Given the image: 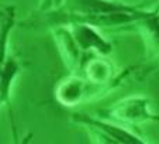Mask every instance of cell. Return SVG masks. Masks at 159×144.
Listing matches in <instances>:
<instances>
[{
  "label": "cell",
  "mask_w": 159,
  "mask_h": 144,
  "mask_svg": "<svg viewBox=\"0 0 159 144\" xmlns=\"http://www.w3.org/2000/svg\"><path fill=\"white\" fill-rule=\"evenodd\" d=\"M73 123L84 127L92 141L100 144H145L147 140L141 136L127 130L124 126L108 119L90 116L87 113H73L70 116Z\"/></svg>",
  "instance_id": "1"
},
{
  "label": "cell",
  "mask_w": 159,
  "mask_h": 144,
  "mask_svg": "<svg viewBox=\"0 0 159 144\" xmlns=\"http://www.w3.org/2000/svg\"><path fill=\"white\" fill-rule=\"evenodd\" d=\"M121 81L113 82V84H94L89 81L86 76H80L72 74V75L63 78L55 89V98L65 108H73V106L82 105L84 102L97 99L100 96H104L107 92H111L114 88L120 86Z\"/></svg>",
  "instance_id": "2"
},
{
  "label": "cell",
  "mask_w": 159,
  "mask_h": 144,
  "mask_svg": "<svg viewBox=\"0 0 159 144\" xmlns=\"http://www.w3.org/2000/svg\"><path fill=\"white\" fill-rule=\"evenodd\" d=\"M103 119H108L125 126L159 122V116L151 112V102L144 96H128L100 112Z\"/></svg>",
  "instance_id": "3"
},
{
  "label": "cell",
  "mask_w": 159,
  "mask_h": 144,
  "mask_svg": "<svg viewBox=\"0 0 159 144\" xmlns=\"http://www.w3.org/2000/svg\"><path fill=\"white\" fill-rule=\"evenodd\" d=\"M82 69L84 72L89 81L94 82V84H113V82H124L125 78H128L134 72L135 68H127L124 71H121L120 74H116V66L107 58V55L99 54L97 57H89L86 60L84 58Z\"/></svg>",
  "instance_id": "4"
},
{
  "label": "cell",
  "mask_w": 159,
  "mask_h": 144,
  "mask_svg": "<svg viewBox=\"0 0 159 144\" xmlns=\"http://www.w3.org/2000/svg\"><path fill=\"white\" fill-rule=\"evenodd\" d=\"M51 33L65 66L73 74L80 71L84 61V52L76 42L70 28L68 26H57L51 28Z\"/></svg>",
  "instance_id": "5"
},
{
  "label": "cell",
  "mask_w": 159,
  "mask_h": 144,
  "mask_svg": "<svg viewBox=\"0 0 159 144\" xmlns=\"http://www.w3.org/2000/svg\"><path fill=\"white\" fill-rule=\"evenodd\" d=\"M70 28L76 42L83 52L94 51L96 54L108 55L113 52V44L97 31V27L86 23H69L65 24Z\"/></svg>",
  "instance_id": "6"
},
{
  "label": "cell",
  "mask_w": 159,
  "mask_h": 144,
  "mask_svg": "<svg viewBox=\"0 0 159 144\" xmlns=\"http://www.w3.org/2000/svg\"><path fill=\"white\" fill-rule=\"evenodd\" d=\"M0 64H2V66H0V71H2L0 72V102H2V105L7 106L13 134H14V138H18L11 112V88L13 84H14V79L17 78L21 71V64L17 58L10 54Z\"/></svg>",
  "instance_id": "7"
},
{
  "label": "cell",
  "mask_w": 159,
  "mask_h": 144,
  "mask_svg": "<svg viewBox=\"0 0 159 144\" xmlns=\"http://www.w3.org/2000/svg\"><path fill=\"white\" fill-rule=\"evenodd\" d=\"M142 37L147 47V51L151 57H158L159 55V16L158 10H148L147 14L142 16L141 18L132 23Z\"/></svg>",
  "instance_id": "8"
},
{
  "label": "cell",
  "mask_w": 159,
  "mask_h": 144,
  "mask_svg": "<svg viewBox=\"0 0 159 144\" xmlns=\"http://www.w3.org/2000/svg\"><path fill=\"white\" fill-rule=\"evenodd\" d=\"M16 26V6L6 4L0 10V62L7 57V47L11 30Z\"/></svg>",
  "instance_id": "9"
},
{
  "label": "cell",
  "mask_w": 159,
  "mask_h": 144,
  "mask_svg": "<svg viewBox=\"0 0 159 144\" xmlns=\"http://www.w3.org/2000/svg\"><path fill=\"white\" fill-rule=\"evenodd\" d=\"M62 0H41L39 2L38 10L39 12H44V10H49V9H55V7L61 6Z\"/></svg>",
  "instance_id": "10"
},
{
  "label": "cell",
  "mask_w": 159,
  "mask_h": 144,
  "mask_svg": "<svg viewBox=\"0 0 159 144\" xmlns=\"http://www.w3.org/2000/svg\"><path fill=\"white\" fill-rule=\"evenodd\" d=\"M155 9H156V10H159V3H158V6H156V7H155Z\"/></svg>",
  "instance_id": "11"
},
{
  "label": "cell",
  "mask_w": 159,
  "mask_h": 144,
  "mask_svg": "<svg viewBox=\"0 0 159 144\" xmlns=\"http://www.w3.org/2000/svg\"><path fill=\"white\" fill-rule=\"evenodd\" d=\"M158 16H159V10H158Z\"/></svg>",
  "instance_id": "12"
}]
</instances>
